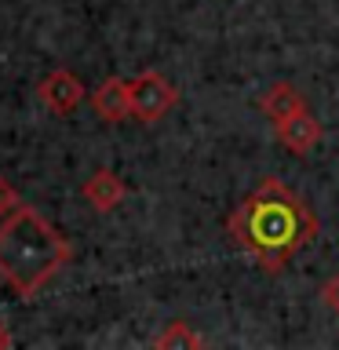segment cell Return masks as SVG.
<instances>
[{
  "label": "cell",
  "mask_w": 339,
  "mask_h": 350,
  "mask_svg": "<svg viewBox=\"0 0 339 350\" xmlns=\"http://www.w3.org/2000/svg\"><path fill=\"white\" fill-rule=\"evenodd\" d=\"M230 237L267 273H281L317 237V215L292 186L262 179L226 219Z\"/></svg>",
  "instance_id": "1"
},
{
  "label": "cell",
  "mask_w": 339,
  "mask_h": 350,
  "mask_svg": "<svg viewBox=\"0 0 339 350\" xmlns=\"http://www.w3.org/2000/svg\"><path fill=\"white\" fill-rule=\"evenodd\" d=\"M70 259L73 245L62 237V230L26 201L0 219V278L22 299H33Z\"/></svg>",
  "instance_id": "2"
},
{
  "label": "cell",
  "mask_w": 339,
  "mask_h": 350,
  "mask_svg": "<svg viewBox=\"0 0 339 350\" xmlns=\"http://www.w3.org/2000/svg\"><path fill=\"white\" fill-rule=\"evenodd\" d=\"M15 347V339H11V332H8V325L0 321V350H11Z\"/></svg>",
  "instance_id": "12"
},
{
  "label": "cell",
  "mask_w": 339,
  "mask_h": 350,
  "mask_svg": "<svg viewBox=\"0 0 339 350\" xmlns=\"http://www.w3.org/2000/svg\"><path fill=\"white\" fill-rule=\"evenodd\" d=\"M92 109H95L98 120H106V124H124V120L131 117V88H128V81L106 77V81L92 92Z\"/></svg>",
  "instance_id": "5"
},
{
  "label": "cell",
  "mask_w": 339,
  "mask_h": 350,
  "mask_svg": "<svg viewBox=\"0 0 339 350\" xmlns=\"http://www.w3.org/2000/svg\"><path fill=\"white\" fill-rule=\"evenodd\" d=\"M321 299H325L328 310H332V314L339 317V273H336V278H332V281H328L325 288H321Z\"/></svg>",
  "instance_id": "11"
},
{
  "label": "cell",
  "mask_w": 339,
  "mask_h": 350,
  "mask_svg": "<svg viewBox=\"0 0 339 350\" xmlns=\"http://www.w3.org/2000/svg\"><path fill=\"white\" fill-rule=\"evenodd\" d=\"M259 106H262V113H267V117L273 120V124H277V120L292 117V113H299V109H303L306 103H303V95L295 92V84L281 81V84H273L270 92L259 98Z\"/></svg>",
  "instance_id": "8"
},
{
  "label": "cell",
  "mask_w": 339,
  "mask_h": 350,
  "mask_svg": "<svg viewBox=\"0 0 339 350\" xmlns=\"http://www.w3.org/2000/svg\"><path fill=\"white\" fill-rule=\"evenodd\" d=\"M273 128H277V139H281V142H284V146H288L292 153H299V157H303V153H310V150L317 146V142L325 139L321 120H317V117H314L306 106L299 109V113H292V117L277 120Z\"/></svg>",
  "instance_id": "6"
},
{
  "label": "cell",
  "mask_w": 339,
  "mask_h": 350,
  "mask_svg": "<svg viewBox=\"0 0 339 350\" xmlns=\"http://www.w3.org/2000/svg\"><path fill=\"white\" fill-rule=\"evenodd\" d=\"M153 347L157 350H193V347H204V336L193 332L190 321H172L157 339H153Z\"/></svg>",
  "instance_id": "9"
},
{
  "label": "cell",
  "mask_w": 339,
  "mask_h": 350,
  "mask_svg": "<svg viewBox=\"0 0 339 350\" xmlns=\"http://www.w3.org/2000/svg\"><path fill=\"white\" fill-rule=\"evenodd\" d=\"M84 81L77 73H70V70H51L44 81L37 84V95H40V103L51 109V113H59V117H66V113H73L77 106L84 103Z\"/></svg>",
  "instance_id": "4"
},
{
  "label": "cell",
  "mask_w": 339,
  "mask_h": 350,
  "mask_svg": "<svg viewBox=\"0 0 339 350\" xmlns=\"http://www.w3.org/2000/svg\"><path fill=\"white\" fill-rule=\"evenodd\" d=\"M81 193H84V201L95 208V212H113V208L124 201V193H128V186L124 179H120L117 172H109V168H98L92 179H87L81 186Z\"/></svg>",
  "instance_id": "7"
},
{
  "label": "cell",
  "mask_w": 339,
  "mask_h": 350,
  "mask_svg": "<svg viewBox=\"0 0 339 350\" xmlns=\"http://www.w3.org/2000/svg\"><path fill=\"white\" fill-rule=\"evenodd\" d=\"M18 204H22V201H18V193L11 190V183L4 179V175H0V219H4V215H11Z\"/></svg>",
  "instance_id": "10"
},
{
  "label": "cell",
  "mask_w": 339,
  "mask_h": 350,
  "mask_svg": "<svg viewBox=\"0 0 339 350\" xmlns=\"http://www.w3.org/2000/svg\"><path fill=\"white\" fill-rule=\"evenodd\" d=\"M128 88H131V117H135L139 124H153V120H161L175 103H179V88L157 70L139 73L135 81H128Z\"/></svg>",
  "instance_id": "3"
}]
</instances>
